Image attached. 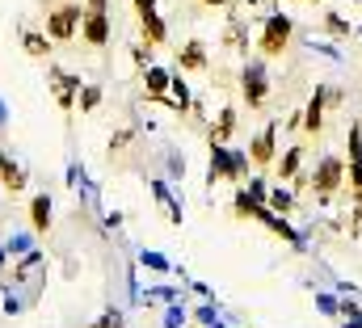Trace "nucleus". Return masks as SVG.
<instances>
[{
	"label": "nucleus",
	"mask_w": 362,
	"mask_h": 328,
	"mask_svg": "<svg viewBox=\"0 0 362 328\" xmlns=\"http://www.w3.org/2000/svg\"><path fill=\"white\" fill-rule=\"evenodd\" d=\"M245 177H249V152H236L228 144H211V185L215 181L240 185Z\"/></svg>",
	"instance_id": "1"
},
{
	"label": "nucleus",
	"mask_w": 362,
	"mask_h": 328,
	"mask_svg": "<svg viewBox=\"0 0 362 328\" xmlns=\"http://www.w3.org/2000/svg\"><path fill=\"white\" fill-rule=\"evenodd\" d=\"M291 38H295V21H291L286 13H270V17L262 21V34H257L262 59H278V55L291 47Z\"/></svg>",
	"instance_id": "2"
},
{
	"label": "nucleus",
	"mask_w": 362,
	"mask_h": 328,
	"mask_svg": "<svg viewBox=\"0 0 362 328\" xmlns=\"http://www.w3.org/2000/svg\"><path fill=\"white\" fill-rule=\"evenodd\" d=\"M308 189H312L320 202H329L337 189H346V160H341V156H320L316 168H312V177H308Z\"/></svg>",
	"instance_id": "3"
},
{
	"label": "nucleus",
	"mask_w": 362,
	"mask_h": 328,
	"mask_svg": "<svg viewBox=\"0 0 362 328\" xmlns=\"http://www.w3.org/2000/svg\"><path fill=\"white\" fill-rule=\"evenodd\" d=\"M236 84H240L245 105H249V110H262L266 97H270V68H266V59H245V68H240Z\"/></svg>",
	"instance_id": "4"
},
{
	"label": "nucleus",
	"mask_w": 362,
	"mask_h": 328,
	"mask_svg": "<svg viewBox=\"0 0 362 328\" xmlns=\"http://www.w3.org/2000/svg\"><path fill=\"white\" fill-rule=\"evenodd\" d=\"M81 17H85V8L81 4H55V8H47V38L51 42H72L76 34H81Z\"/></svg>",
	"instance_id": "5"
},
{
	"label": "nucleus",
	"mask_w": 362,
	"mask_h": 328,
	"mask_svg": "<svg viewBox=\"0 0 362 328\" xmlns=\"http://www.w3.org/2000/svg\"><path fill=\"white\" fill-rule=\"evenodd\" d=\"M81 76H72V72H64V68H51V97H55V105L64 110V114H72L76 110V97H81Z\"/></svg>",
	"instance_id": "6"
},
{
	"label": "nucleus",
	"mask_w": 362,
	"mask_h": 328,
	"mask_svg": "<svg viewBox=\"0 0 362 328\" xmlns=\"http://www.w3.org/2000/svg\"><path fill=\"white\" fill-rule=\"evenodd\" d=\"M81 38L89 42V47H110V8H85V17H81Z\"/></svg>",
	"instance_id": "7"
},
{
	"label": "nucleus",
	"mask_w": 362,
	"mask_h": 328,
	"mask_svg": "<svg viewBox=\"0 0 362 328\" xmlns=\"http://www.w3.org/2000/svg\"><path fill=\"white\" fill-rule=\"evenodd\" d=\"M249 160L257 164V168H270V164L278 160V122L262 127V131L253 135V144H249Z\"/></svg>",
	"instance_id": "8"
},
{
	"label": "nucleus",
	"mask_w": 362,
	"mask_h": 328,
	"mask_svg": "<svg viewBox=\"0 0 362 328\" xmlns=\"http://www.w3.org/2000/svg\"><path fill=\"white\" fill-rule=\"evenodd\" d=\"M223 51H232V55H245L249 51V21L236 13V4H228V30H223Z\"/></svg>",
	"instance_id": "9"
},
{
	"label": "nucleus",
	"mask_w": 362,
	"mask_h": 328,
	"mask_svg": "<svg viewBox=\"0 0 362 328\" xmlns=\"http://www.w3.org/2000/svg\"><path fill=\"white\" fill-rule=\"evenodd\" d=\"M325 114H329V84H316L308 110H303V131L308 135H320L325 131Z\"/></svg>",
	"instance_id": "10"
},
{
	"label": "nucleus",
	"mask_w": 362,
	"mask_h": 328,
	"mask_svg": "<svg viewBox=\"0 0 362 328\" xmlns=\"http://www.w3.org/2000/svg\"><path fill=\"white\" fill-rule=\"evenodd\" d=\"M211 68V55H206V42L202 38H189L177 51V72H206Z\"/></svg>",
	"instance_id": "11"
},
{
	"label": "nucleus",
	"mask_w": 362,
	"mask_h": 328,
	"mask_svg": "<svg viewBox=\"0 0 362 328\" xmlns=\"http://www.w3.org/2000/svg\"><path fill=\"white\" fill-rule=\"evenodd\" d=\"M139 34H144V42H152V47H165V42H169V25H165V17H160L156 8L139 13Z\"/></svg>",
	"instance_id": "12"
},
{
	"label": "nucleus",
	"mask_w": 362,
	"mask_h": 328,
	"mask_svg": "<svg viewBox=\"0 0 362 328\" xmlns=\"http://www.w3.org/2000/svg\"><path fill=\"white\" fill-rule=\"evenodd\" d=\"M25 181H30V177H25V168L13 160L8 152H0V185H4L8 194H21V189H25Z\"/></svg>",
	"instance_id": "13"
},
{
	"label": "nucleus",
	"mask_w": 362,
	"mask_h": 328,
	"mask_svg": "<svg viewBox=\"0 0 362 328\" xmlns=\"http://www.w3.org/2000/svg\"><path fill=\"white\" fill-rule=\"evenodd\" d=\"M169 81H173V72H169V68H160V64H148V68H144V84H148V101H160V97L169 93Z\"/></svg>",
	"instance_id": "14"
},
{
	"label": "nucleus",
	"mask_w": 362,
	"mask_h": 328,
	"mask_svg": "<svg viewBox=\"0 0 362 328\" xmlns=\"http://www.w3.org/2000/svg\"><path fill=\"white\" fill-rule=\"evenodd\" d=\"M232 131H236V110H232V105H223V110L215 114V122L206 127V135H211V144H228V139H232Z\"/></svg>",
	"instance_id": "15"
},
{
	"label": "nucleus",
	"mask_w": 362,
	"mask_h": 328,
	"mask_svg": "<svg viewBox=\"0 0 362 328\" xmlns=\"http://www.w3.org/2000/svg\"><path fill=\"white\" fill-rule=\"evenodd\" d=\"M51 194H34L30 198V228L34 232H51Z\"/></svg>",
	"instance_id": "16"
},
{
	"label": "nucleus",
	"mask_w": 362,
	"mask_h": 328,
	"mask_svg": "<svg viewBox=\"0 0 362 328\" xmlns=\"http://www.w3.org/2000/svg\"><path fill=\"white\" fill-rule=\"evenodd\" d=\"M299 168H303V148H299V144H295V148H286V152L274 160L278 181H295V177H299Z\"/></svg>",
	"instance_id": "17"
},
{
	"label": "nucleus",
	"mask_w": 362,
	"mask_h": 328,
	"mask_svg": "<svg viewBox=\"0 0 362 328\" xmlns=\"http://www.w3.org/2000/svg\"><path fill=\"white\" fill-rule=\"evenodd\" d=\"M21 51L34 55V59L51 55V38H47V30H21Z\"/></svg>",
	"instance_id": "18"
},
{
	"label": "nucleus",
	"mask_w": 362,
	"mask_h": 328,
	"mask_svg": "<svg viewBox=\"0 0 362 328\" xmlns=\"http://www.w3.org/2000/svg\"><path fill=\"white\" fill-rule=\"evenodd\" d=\"M266 206H270V211H278V215H295V194L278 181V189H270V194H266Z\"/></svg>",
	"instance_id": "19"
},
{
	"label": "nucleus",
	"mask_w": 362,
	"mask_h": 328,
	"mask_svg": "<svg viewBox=\"0 0 362 328\" xmlns=\"http://www.w3.org/2000/svg\"><path fill=\"white\" fill-rule=\"evenodd\" d=\"M257 206H262V202L240 185V189H236V198H232V215H236V219H257Z\"/></svg>",
	"instance_id": "20"
},
{
	"label": "nucleus",
	"mask_w": 362,
	"mask_h": 328,
	"mask_svg": "<svg viewBox=\"0 0 362 328\" xmlns=\"http://www.w3.org/2000/svg\"><path fill=\"white\" fill-rule=\"evenodd\" d=\"M152 194H156V198H160V206L169 211V223H181V206H177V198L169 194V185H165V181H156V185H152Z\"/></svg>",
	"instance_id": "21"
},
{
	"label": "nucleus",
	"mask_w": 362,
	"mask_h": 328,
	"mask_svg": "<svg viewBox=\"0 0 362 328\" xmlns=\"http://www.w3.org/2000/svg\"><path fill=\"white\" fill-rule=\"evenodd\" d=\"M320 21H325V30H329V34H337V38H350V34H354V25H350L341 13H333V8H329Z\"/></svg>",
	"instance_id": "22"
},
{
	"label": "nucleus",
	"mask_w": 362,
	"mask_h": 328,
	"mask_svg": "<svg viewBox=\"0 0 362 328\" xmlns=\"http://www.w3.org/2000/svg\"><path fill=\"white\" fill-rule=\"evenodd\" d=\"M346 189H350V198H354V202H362V160L346 168Z\"/></svg>",
	"instance_id": "23"
},
{
	"label": "nucleus",
	"mask_w": 362,
	"mask_h": 328,
	"mask_svg": "<svg viewBox=\"0 0 362 328\" xmlns=\"http://www.w3.org/2000/svg\"><path fill=\"white\" fill-rule=\"evenodd\" d=\"M76 105H81V110H97V105H101V88H97V84H81Z\"/></svg>",
	"instance_id": "24"
},
{
	"label": "nucleus",
	"mask_w": 362,
	"mask_h": 328,
	"mask_svg": "<svg viewBox=\"0 0 362 328\" xmlns=\"http://www.w3.org/2000/svg\"><path fill=\"white\" fill-rule=\"evenodd\" d=\"M341 328H362V308H350V303H341Z\"/></svg>",
	"instance_id": "25"
},
{
	"label": "nucleus",
	"mask_w": 362,
	"mask_h": 328,
	"mask_svg": "<svg viewBox=\"0 0 362 328\" xmlns=\"http://www.w3.org/2000/svg\"><path fill=\"white\" fill-rule=\"evenodd\" d=\"M89 328H127V320H122V312H101Z\"/></svg>",
	"instance_id": "26"
},
{
	"label": "nucleus",
	"mask_w": 362,
	"mask_h": 328,
	"mask_svg": "<svg viewBox=\"0 0 362 328\" xmlns=\"http://www.w3.org/2000/svg\"><path fill=\"white\" fill-rule=\"evenodd\" d=\"M362 160V122H354L350 127V164Z\"/></svg>",
	"instance_id": "27"
},
{
	"label": "nucleus",
	"mask_w": 362,
	"mask_h": 328,
	"mask_svg": "<svg viewBox=\"0 0 362 328\" xmlns=\"http://www.w3.org/2000/svg\"><path fill=\"white\" fill-rule=\"evenodd\" d=\"M245 189H249V194H253V198H257V202H266V194H270V189H266V181H262V177H249V185H245Z\"/></svg>",
	"instance_id": "28"
},
{
	"label": "nucleus",
	"mask_w": 362,
	"mask_h": 328,
	"mask_svg": "<svg viewBox=\"0 0 362 328\" xmlns=\"http://www.w3.org/2000/svg\"><path fill=\"white\" fill-rule=\"evenodd\" d=\"M316 308H320V312H329V316H337V312H341V303H337V299H329V295H316Z\"/></svg>",
	"instance_id": "29"
},
{
	"label": "nucleus",
	"mask_w": 362,
	"mask_h": 328,
	"mask_svg": "<svg viewBox=\"0 0 362 328\" xmlns=\"http://www.w3.org/2000/svg\"><path fill=\"white\" fill-rule=\"evenodd\" d=\"M350 236H362V202H354L350 211Z\"/></svg>",
	"instance_id": "30"
},
{
	"label": "nucleus",
	"mask_w": 362,
	"mask_h": 328,
	"mask_svg": "<svg viewBox=\"0 0 362 328\" xmlns=\"http://www.w3.org/2000/svg\"><path fill=\"white\" fill-rule=\"evenodd\" d=\"M127 144H131V131H118V135H114V139H110V152H122V148H127Z\"/></svg>",
	"instance_id": "31"
},
{
	"label": "nucleus",
	"mask_w": 362,
	"mask_h": 328,
	"mask_svg": "<svg viewBox=\"0 0 362 328\" xmlns=\"http://www.w3.org/2000/svg\"><path fill=\"white\" fill-rule=\"evenodd\" d=\"M144 265H152V269H169V261L156 257V252H144Z\"/></svg>",
	"instance_id": "32"
},
{
	"label": "nucleus",
	"mask_w": 362,
	"mask_h": 328,
	"mask_svg": "<svg viewBox=\"0 0 362 328\" xmlns=\"http://www.w3.org/2000/svg\"><path fill=\"white\" fill-rule=\"evenodd\" d=\"M131 4H135V17H139V13H148V8H156V0H131Z\"/></svg>",
	"instance_id": "33"
},
{
	"label": "nucleus",
	"mask_w": 362,
	"mask_h": 328,
	"mask_svg": "<svg viewBox=\"0 0 362 328\" xmlns=\"http://www.w3.org/2000/svg\"><path fill=\"white\" fill-rule=\"evenodd\" d=\"M169 172H181V177H185V160H177V156H169Z\"/></svg>",
	"instance_id": "34"
},
{
	"label": "nucleus",
	"mask_w": 362,
	"mask_h": 328,
	"mask_svg": "<svg viewBox=\"0 0 362 328\" xmlns=\"http://www.w3.org/2000/svg\"><path fill=\"white\" fill-rule=\"evenodd\" d=\"M198 4H206V8H228L232 0H198Z\"/></svg>",
	"instance_id": "35"
},
{
	"label": "nucleus",
	"mask_w": 362,
	"mask_h": 328,
	"mask_svg": "<svg viewBox=\"0 0 362 328\" xmlns=\"http://www.w3.org/2000/svg\"><path fill=\"white\" fill-rule=\"evenodd\" d=\"M85 8H110V0H85Z\"/></svg>",
	"instance_id": "36"
},
{
	"label": "nucleus",
	"mask_w": 362,
	"mask_h": 328,
	"mask_svg": "<svg viewBox=\"0 0 362 328\" xmlns=\"http://www.w3.org/2000/svg\"><path fill=\"white\" fill-rule=\"evenodd\" d=\"M4 122H8V110H4V101H0V127H4Z\"/></svg>",
	"instance_id": "37"
},
{
	"label": "nucleus",
	"mask_w": 362,
	"mask_h": 328,
	"mask_svg": "<svg viewBox=\"0 0 362 328\" xmlns=\"http://www.w3.org/2000/svg\"><path fill=\"white\" fill-rule=\"evenodd\" d=\"M303 4H325V0H303Z\"/></svg>",
	"instance_id": "38"
},
{
	"label": "nucleus",
	"mask_w": 362,
	"mask_h": 328,
	"mask_svg": "<svg viewBox=\"0 0 362 328\" xmlns=\"http://www.w3.org/2000/svg\"><path fill=\"white\" fill-rule=\"evenodd\" d=\"M249 4H253V8H257V4H262V0H249Z\"/></svg>",
	"instance_id": "39"
},
{
	"label": "nucleus",
	"mask_w": 362,
	"mask_h": 328,
	"mask_svg": "<svg viewBox=\"0 0 362 328\" xmlns=\"http://www.w3.org/2000/svg\"><path fill=\"white\" fill-rule=\"evenodd\" d=\"M282 4H286V0H282Z\"/></svg>",
	"instance_id": "40"
}]
</instances>
